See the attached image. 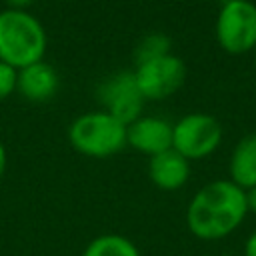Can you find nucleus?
Returning a JSON list of instances; mask_svg holds the SVG:
<instances>
[{
    "label": "nucleus",
    "mask_w": 256,
    "mask_h": 256,
    "mask_svg": "<svg viewBox=\"0 0 256 256\" xmlns=\"http://www.w3.org/2000/svg\"><path fill=\"white\" fill-rule=\"evenodd\" d=\"M246 214V192L232 180H214L192 196L186 208V226L200 240H220L232 234Z\"/></svg>",
    "instance_id": "f257e3e1"
},
{
    "label": "nucleus",
    "mask_w": 256,
    "mask_h": 256,
    "mask_svg": "<svg viewBox=\"0 0 256 256\" xmlns=\"http://www.w3.org/2000/svg\"><path fill=\"white\" fill-rule=\"evenodd\" d=\"M48 36L42 22L28 10L6 8L0 12V60L22 70L44 60Z\"/></svg>",
    "instance_id": "f03ea898"
},
{
    "label": "nucleus",
    "mask_w": 256,
    "mask_h": 256,
    "mask_svg": "<svg viewBox=\"0 0 256 256\" xmlns=\"http://www.w3.org/2000/svg\"><path fill=\"white\" fill-rule=\"evenodd\" d=\"M72 148L88 158H108L126 146V124L112 114L86 112L68 128Z\"/></svg>",
    "instance_id": "7ed1b4c3"
},
{
    "label": "nucleus",
    "mask_w": 256,
    "mask_h": 256,
    "mask_svg": "<svg viewBox=\"0 0 256 256\" xmlns=\"http://www.w3.org/2000/svg\"><path fill=\"white\" fill-rule=\"evenodd\" d=\"M214 34L228 54L252 52L256 46V4L250 0H226L218 10Z\"/></svg>",
    "instance_id": "20e7f679"
},
{
    "label": "nucleus",
    "mask_w": 256,
    "mask_h": 256,
    "mask_svg": "<svg viewBox=\"0 0 256 256\" xmlns=\"http://www.w3.org/2000/svg\"><path fill=\"white\" fill-rule=\"evenodd\" d=\"M222 142L220 122L204 112H190L172 124V148L186 160L210 156Z\"/></svg>",
    "instance_id": "39448f33"
},
{
    "label": "nucleus",
    "mask_w": 256,
    "mask_h": 256,
    "mask_svg": "<svg viewBox=\"0 0 256 256\" xmlns=\"http://www.w3.org/2000/svg\"><path fill=\"white\" fill-rule=\"evenodd\" d=\"M132 72L144 100H166L176 94L186 80V64L172 52L136 64Z\"/></svg>",
    "instance_id": "423d86ee"
},
{
    "label": "nucleus",
    "mask_w": 256,
    "mask_h": 256,
    "mask_svg": "<svg viewBox=\"0 0 256 256\" xmlns=\"http://www.w3.org/2000/svg\"><path fill=\"white\" fill-rule=\"evenodd\" d=\"M98 96L104 106V112L112 114L126 126L138 116H142V108L146 102L132 70H122L106 78L98 88Z\"/></svg>",
    "instance_id": "0eeeda50"
},
{
    "label": "nucleus",
    "mask_w": 256,
    "mask_h": 256,
    "mask_svg": "<svg viewBox=\"0 0 256 256\" xmlns=\"http://www.w3.org/2000/svg\"><path fill=\"white\" fill-rule=\"evenodd\" d=\"M126 144L152 158L172 148V124L164 118L142 114L126 126Z\"/></svg>",
    "instance_id": "6e6552de"
},
{
    "label": "nucleus",
    "mask_w": 256,
    "mask_h": 256,
    "mask_svg": "<svg viewBox=\"0 0 256 256\" xmlns=\"http://www.w3.org/2000/svg\"><path fill=\"white\" fill-rule=\"evenodd\" d=\"M148 176L152 184L160 190L174 192L182 188L190 178V160L178 154L174 148H168L148 162Z\"/></svg>",
    "instance_id": "1a4fd4ad"
},
{
    "label": "nucleus",
    "mask_w": 256,
    "mask_h": 256,
    "mask_svg": "<svg viewBox=\"0 0 256 256\" xmlns=\"http://www.w3.org/2000/svg\"><path fill=\"white\" fill-rule=\"evenodd\" d=\"M58 84L60 80L56 70L48 62L40 60L36 64L18 70L16 90L28 102H46L58 92Z\"/></svg>",
    "instance_id": "9d476101"
},
{
    "label": "nucleus",
    "mask_w": 256,
    "mask_h": 256,
    "mask_svg": "<svg viewBox=\"0 0 256 256\" xmlns=\"http://www.w3.org/2000/svg\"><path fill=\"white\" fill-rule=\"evenodd\" d=\"M228 172L230 180L244 192L256 186V132L246 134L238 140L230 156Z\"/></svg>",
    "instance_id": "9b49d317"
},
{
    "label": "nucleus",
    "mask_w": 256,
    "mask_h": 256,
    "mask_svg": "<svg viewBox=\"0 0 256 256\" xmlns=\"http://www.w3.org/2000/svg\"><path fill=\"white\" fill-rule=\"evenodd\" d=\"M82 256H140L136 244L122 234H100L88 242Z\"/></svg>",
    "instance_id": "f8f14e48"
},
{
    "label": "nucleus",
    "mask_w": 256,
    "mask_h": 256,
    "mask_svg": "<svg viewBox=\"0 0 256 256\" xmlns=\"http://www.w3.org/2000/svg\"><path fill=\"white\" fill-rule=\"evenodd\" d=\"M170 38L162 32H152V34H146L136 50H134V62L136 64H142V62H148L152 58H158V56H164V54H170Z\"/></svg>",
    "instance_id": "ddd939ff"
},
{
    "label": "nucleus",
    "mask_w": 256,
    "mask_h": 256,
    "mask_svg": "<svg viewBox=\"0 0 256 256\" xmlns=\"http://www.w3.org/2000/svg\"><path fill=\"white\" fill-rule=\"evenodd\" d=\"M16 84H18V70L0 60V100L12 96L16 92Z\"/></svg>",
    "instance_id": "4468645a"
},
{
    "label": "nucleus",
    "mask_w": 256,
    "mask_h": 256,
    "mask_svg": "<svg viewBox=\"0 0 256 256\" xmlns=\"http://www.w3.org/2000/svg\"><path fill=\"white\" fill-rule=\"evenodd\" d=\"M244 256H256V230L248 236L246 246H244Z\"/></svg>",
    "instance_id": "2eb2a0df"
},
{
    "label": "nucleus",
    "mask_w": 256,
    "mask_h": 256,
    "mask_svg": "<svg viewBox=\"0 0 256 256\" xmlns=\"http://www.w3.org/2000/svg\"><path fill=\"white\" fill-rule=\"evenodd\" d=\"M246 204H248V212L256 214V186H252L250 190H246Z\"/></svg>",
    "instance_id": "dca6fc26"
},
{
    "label": "nucleus",
    "mask_w": 256,
    "mask_h": 256,
    "mask_svg": "<svg viewBox=\"0 0 256 256\" xmlns=\"http://www.w3.org/2000/svg\"><path fill=\"white\" fill-rule=\"evenodd\" d=\"M8 2V8H14V10H26L34 0H6Z\"/></svg>",
    "instance_id": "f3484780"
},
{
    "label": "nucleus",
    "mask_w": 256,
    "mask_h": 256,
    "mask_svg": "<svg viewBox=\"0 0 256 256\" xmlns=\"http://www.w3.org/2000/svg\"><path fill=\"white\" fill-rule=\"evenodd\" d=\"M6 164H8L6 148H4V144L0 142V182H2V178H4V172H6Z\"/></svg>",
    "instance_id": "a211bd4d"
},
{
    "label": "nucleus",
    "mask_w": 256,
    "mask_h": 256,
    "mask_svg": "<svg viewBox=\"0 0 256 256\" xmlns=\"http://www.w3.org/2000/svg\"><path fill=\"white\" fill-rule=\"evenodd\" d=\"M220 256H234V254H220Z\"/></svg>",
    "instance_id": "6ab92c4d"
},
{
    "label": "nucleus",
    "mask_w": 256,
    "mask_h": 256,
    "mask_svg": "<svg viewBox=\"0 0 256 256\" xmlns=\"http://www.w3.org/2000/svg\"><path fill=\"white\" fill-rule=\"evenodd\" d=\"M252 52H254V56H256V46H254V50H252Z\"/></svg>",
    "instance_id": "aec40b11"
}]
</instances>
